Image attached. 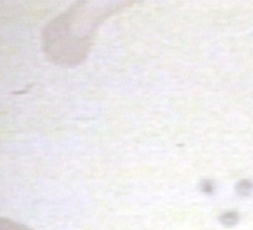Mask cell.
I'll list each match as a JSON object with an SVG mask.
<instances>
[{"mask_svg": "<svg viewBox=\"0 0 253 230\" xmlns=\"http://www.w3.org/2000/svg\"><path fill=\"white\" fill-rule=\"evenodd\" d=\"M0 230H32L26 225L6 218H0Z\"/></svg>", "mask_w": 253, "mask_h": 230, "instance_id": "1", "label": "cell"}]
</instances>
